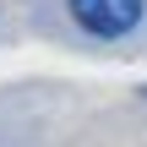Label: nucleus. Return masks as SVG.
I'll list each match as a JSON object with an SVG mask.
<instances>
[{
  "label": "nucleus",
  "mask_w": 147,
  "mask_h": 147,
  "mask_svg": "<svg viewBox=\"0 0 147 147\" xmlns=\"http://www.w3.org/2000/svg\"><path fill=\"white\" fill-rule=\"evenodd\" d=\"M71 16L93 38H125L142 22V0H71Z\"/></svg>",
  "instance_id": "nucleus-1"
},
{
  "label": "nucleus",
  "mask_w": 147,
  "mask_h": 147,
  "mask_svg": "<svg viewBox=\"0 0 147 147\" xmlns=\"http://www.w3.org/2000/svg\"><path fill=\"white\" fill-rule=\"evenodd\" d=\"M142 93H147V87H142Z\"/></svg>",
  "instance_id": "nucleus-2"
}]
</instances>
